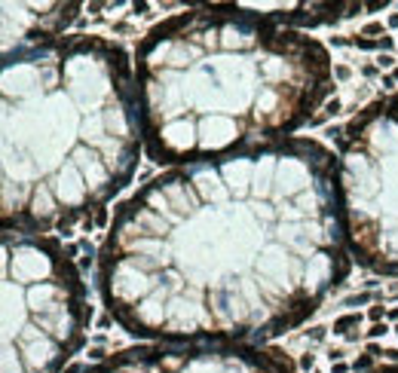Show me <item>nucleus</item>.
Returning <instances> with one entry per match:
<instances>
[{
	"instance_id": "1",
	"label": "nucleus",
	"mask_w": 398,
	"mask_h": 373,
	"mask_svg": "<svg viewBox=\"0 0 398 373\" xmlns=\"http://www.w3.org/2000/svg\"><path fill=\"white\" fill-rule=\"evenodd\" d=\"M349 257L337 159L313 138H282L144 184L117 211L98 278L135 336L251 343L306 321Z\"/></svg>"
},
{
	"instance_id": "2",
	"label": "nucleus",
	"mask_w": 398,
	"mask_h": 373,
	"mask_svg": "<svg viewBox=\"0 0 398 373\" xmlns=\"http://www.w3.org/2000/svg\"><path fill=\"white\" fill-rule=\"evenodd\" d=\"M331 89L328 49L245 3L169 15L135 52L144 144L175 165L282 141Z\"/></svg>"
},
{
	"instance_id": "3",
	"label": "nucleus",
	"mask_w": 398,
	"mask_h": 373,
	"mask_svg": "<svg viewBox=\"0 0 398 373\" xmlns=\"http://www.w3.org/2000/svg\"><path fill=\"white\" fill-rule=\"evenodd\" d=\"M3 202L15 233L74 226L132 181L144 144L135 70L101 37H59L3 58Z\"/></svg>"
},
{
	"instance_id": "4",
	"label": "nucleus",
	"mask_w": 398,
	"mask_h": 373,
	"mask_svg": "<svg viewBox=\"0 0 398 373\" xmlns=\"http://www.w3.org/2000/svg\"><path fill=\"white\" fill-rule=\"evenodd\" d=\"M3 373H59L80 349L89 303L65 248L40 233L3 229Z\"/></svg>"
},
{
	"instance_id": "5",
	"label": "nucleus",
	"mask_w": 398,
	"mask_h": 373,
	"mask_svg": "<svg viewBox=\"0 0 398 373\" xmlns=\"http://www.w3.org/2000/svg\"><path fill=\"white\" fill-rule=\"evenodd\" d=\"M337 193L349 254L398 275V92L368 104L343 132Z\"/></svg>"
},
{
	"instance_id": "6",
	"label": "nucleus",
	"mask_w": 398,
	"mask_h": 373,
	"mask_svg": "<svg viewBox=\"0 0 398 373\" xmlns=\"http://www.w3.org/2000/svg\"><path fill=\"white\" fill-rule=\"evenodd\" d=\"M86 373H294V367L255 343H156L111 355Z\"/></svg>"
},
{
	"instance_id": "7",
	"label": "nucleus",
	"mask_w": 398,
	"mask_h": 373,
	"mask_svg": "<svg viewBox=\"0 0 398 373\" xmlns=\"http://www.w3.org/2000/svg\"><path fill=\"white\" fill-rule=\"evenodd\" d=\"M3 58L22 49L52 43L74 22L77 3H3Z\"/></svg>"
},
{
	"instance_id": "8",
	"label": "nucleus",
	"mask_w": 398,
	"mask_h": 373,
	"mask_svg": "<svg viewBox=\"0 0 398 373\" xmlns=\"http://www.w3.org/2000/svg\"><path fill=\"white\" fill-rule=\"evenodd\" d=\"M365 373H398V364H383V367H374V370H365Z\"/></svg>"
}]
</instances>
